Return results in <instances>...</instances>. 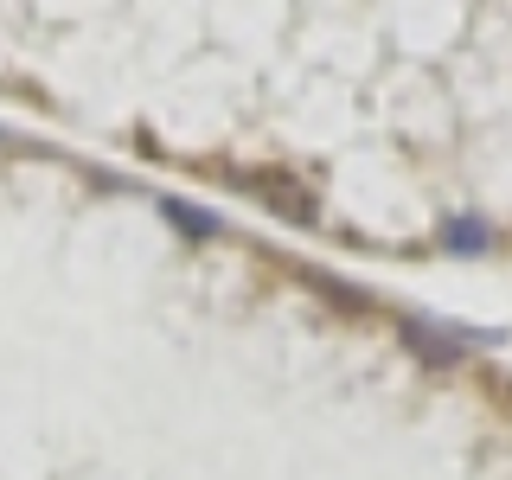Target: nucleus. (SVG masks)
Masks as SVG:
<instances>
[{
    "label": "nucleus",
    "mask_w": 512,
    "mask_h": 480,
    "mask_svg": "<svg viewBox=\"0 0 512 480\" xmlns=\"http://www.w3.org/2000/svg\"><path fill=\"white\" fill-rule=\"evenodd\" d=\"M442 244L455 250V256H480V250L493 244V231H487V224H480V218H455V224H448V231H442Z\"/></svg>",
    "instance_id": "f257e3e1"
},
{
    "label": "nucleus",
    "mask_w": 512,
    "mask_h": 480,
    "mask_svg": "<svg viewBox=\"0 0 512 480\" xmlns=\"http://www.w3.org/2000/svg\"><path fill=\"white\" fill-rule=\"evenodd\" d=\"M167 218L186 224L192 237H212V231H218V212H205V205H186V199H167Z\"/></svg>",
    "instance_id": "f03ea898"
}]
</instances>
